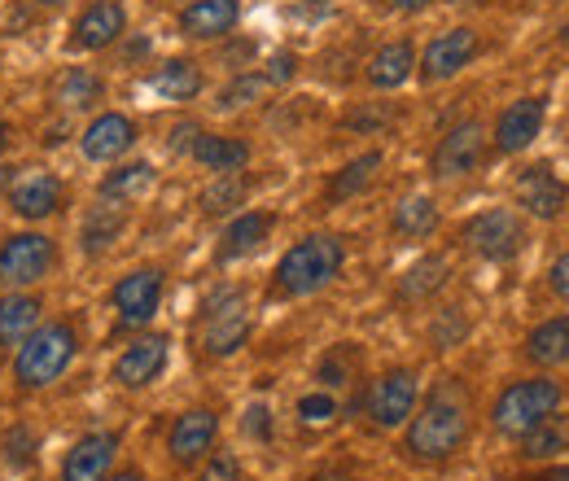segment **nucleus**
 <instances>
[{"mask_svg":"<svg viewBox=\"0 0 569 481\" xmlns=\"http://www.w3.org/2000/svg\"><path fill=\"white\" fill-rule=\"evenodd\" d=\"M377 171H381V149H368V153H359V158H351L333 180H329V202L338 207V202H351V198H359L372 180H377Z\"/></svg>","mask_w":569,"mask_h":481,"instance_id":"c85d7f7f","label":"nucleus"},{"mask_svg":"<svg viewBox=\"0 0 569 481\" xmlns=\"http://www.w3.org/2000/svg\"><path fill=\"white\" fill-rule=\"evenodd\" d=\"M465 329H469V324H465V315H460L456 307H447V311L433 320V345H442V350H447V345H456L460 338H465Z\"/></svg>","mask_w":569,"mask_h":481,"instance_id":"ea45409f","label":"nucleus"},{"mask_svg":"<svg viewBox=\"0 0 569 481\" xmlns=\"http://www.w3.org/2000/svg\"><path fill=\"white\" fill-rule=\"evenodd\" d=\"M412 67H417V49L408 40H395V44H381L368 62V83L372 88H403L412 79Z\"/></svg>","mask_w":569,"mask_h":481,"instance_id":"b1692460","label":"nucleus"},{"mask_svg":"<svg viewBox=\"0 0 569 481\" xmlns=\"http://www.w3.org/2000/svg\"><path fill=\"white\" fill-rule=\"evenodd\" d=\"M548 284H552V293H557V298H566V302H569V254H561V259L552 263Z\"/></svg>","mask_w":569,"mask_h":481,"instance_id":"a18cd8bd","label":"nucleus"},{"mask_svg":"<svg viewBox=\"0 0 569 481\" xmlns=\"http://www.w3.org/2000/svg\"><path fill=\"white\" fill-rule=\"evenodd\" d=\"M539 128H543V101H539V97H521V101H512V106L499 114L496 149L499 153H521L526 144H535Z\"/></svg>","mask_w":569,"mask_h":481,"instance_id":"6ab92c4d","label":"nucleus"},{"mask_svg":"<svg viewBox=\"0 0 569 481\" xmlns=\"http://www.w3.org/2000/svg\"><path fill=\"white\" fill-rule=\"evenodd\" d=\"M447 275H451V263L442 254L417 259L408 272L399 275V302H426V298H433L447 284Z\"/></svg>","mask_w":569,"mask_h":481,"instance_id":"cd10ccee","label":"nucleus"},{"mask_svg":"<svg viewBox=\"0 0 569 481\" xmlns=\"http://www.w3.org/2000/svg\"><path fill=\"white\" fill-rule=\"evenodd\" d=\"M58 207H62V180L49 171H27L9 189V210L18 219H49Z\"/></svg>","mask_w":569,"mask_h":481,"instance_id":"a211bd4d","label":"nucleus"},{"mask_svg":"<svg viewBox=\"0 0 569 481\" xmlns=\"http://www.w3.org/2000/svg\"><path fill=\"white\" fill-rule=\"evenodd\" d=\"M149 184H153V167L149 162H128V167H119L101 180V198L106 202H132V198L149 193Z\"/></svg>","mask_w":569,"mask_h":481,"instance_id":"7c9ffc66","label":"nucleus"},{"mask_svg":"<svg viewBox=\"0 0 569 481\" xmlns=\"http://www.w3.org/2000/svg\"><path fill=\"white\" fill-rule=\"evenodd\" d=\"M342 263H347V245H342V237L311 232V237H302L298 245H289L284 259L277 263V293H284V298L320 293L333 275L342 272Z\"/></svg>","mask_w":569,"mask_h":481,"instance_id":"f03ea898","label":"nucleus"},{"mask_svg":"<svg viewBox=\"0 0 569 481\" xmlns=\"http://www.w3.org/2000/svg\"><path fill=\"white\" fill-rule=\"evenodd\" d=\"M110 302H114V311H119V320H123L128 329L149 324L153 311H158V302H162V272H158V268H137V272H128L114 284Z\"/></svg>","mask_w":569,"mask_h":481,"instance_id":"9d476101","label":"nucleus"},{"mask_svg":"<svg viewBox=\"0 0 569 481\" xmlns=\"http://www.w3.org/2000/svg\"><path fill=\"white\" fill-rule=\"evenodd\" d=\"M128 31V9L119 4V0H92L79 18H74V49H88V53H97V49H110L119 36Z\"/></svg>","mask_w":569,"mask_h":481,"instance_id":"ddd939ff","label":"nucleus"},{"mask_svg":"<svg viewBox=\"0 0 569 481\" xmlns=\"http://www.w3.org/2000/svg\"><path fill=\"white\" fill-rule=\"evenodd\" d=\"M214 438H219V415H214L211 408H193V412H184L176 424H171V433H167V451H171L176 464L193 469L198 460H207V451L214 447Z\"/></svg>","mask_w":569,"mask_h":481,"instance_id":"9b49d317","label":"nucleus"},{"mask_svg":"<svg viewBox=\"0 0 569 481\" xmlns=\"http://www.w3.org/2000/svg\"><path fill=\"white\" fill-rule=\"evenodd\" d=\"M482 153H487V128L478 119H465V123H456L447 137L438 140V149H433V176L438 180L473 176L482 167Z\"/></svg>","mask_w":569,"mask_h":481,"instance_id":"1a4fd4ad","label":"nucleus"},{"mask_svg":"<svg viewBox=\"0 0 569 481\" xmlns=\"http://www.w3.org/2000/svg\"><path fill=\"white\" fill-rule=\"evenodd\" d=\"M417 399H421L417 372H412V368H395V372H386V377L372 381L363 408H368V420H372L377 429H399V424L412 420Z\"/></svg>","mask_w":569,"mask_h":481,"instance_id":"6e6552de","label":"nucleus"},{"mask_svg":"<svg viewBox=\"0 0 569 481\" xmlns=\"http://www.w3.org/2000/svg\"><path fill=\"white\" fill-rule=\"evenodd\" d=\"M333 415H338V399H333L329 390L298 399V420H302V424H329Z\"/></svg>","mask_w":569,"mask_h":481,"instance_id":"e433bc0d","label":"nucleus"},{"mask_svg":"<svg viewBox=\"0 0 569 481\" xmlns=\"http://www.w3.org/2000/svg\"><path fill=\"white\" fill-rule=\"evenodd\" d=\"M561 385L548 377H530V381H512L491 408V424L503 438H526L535 424H543L548 415L561 412Z\"/></svg>","mask_w":569,"mask_h":481,"instance_id":"20e7f679","label":"nucleus"},{"mask_svg":"<svg viewBox=\"0 0 569 481\" xmlns=\"http://www.w3.org/2000/svg\"><path fill=\"white\" fill-rule=\"evenodd\" d=\"M167 354H171V342H167L162 333L137 338V342L114 359V381H119L123 390H144L149 381H158V377H162Z\"/></svg>","mask_w":569,"mask_h":481,"instance_id":"f8f14e48","label":"nucleus"},{"mask_svg":"<svg viewBox=\"0 0 569 481\" xmlns=\"http://www.w3.org/2000/svg\"><path fill=\"white\" fill-rule=\"evenodd\" d=\"M521 442V455L526 460H548V455H557V451H566L569 447V415H548L543 424H535L526 438H517Z\"/></svg>","mask_w":569,"mask_h":481,"instance_id":"c756f323","label":"nucleus"},{"mask_svg":"<svg viewBox=\"0 0 569 481\" xmlns=\"http://www.w3.org/2000/svg\"><path fill=\"white\" fill-rule=\"evenodd\" d=\"M198 481H241V460L232 451H214V455H207Z\"/></svg>","mask_w":569,"mask_h":481,"instance_id":"58836bf2","label":"nucleus"},{"mask_svg":"<svg viewBox=\"0 0 569 481\" xmlns=\"http://www.w3.org/2000/svg\"><path fill=\"white\" fill-rule=\"evenodd\" d=\"M395 119V110L390 106H377V110H356L351 119H347V128L351 132H377V128H386Z\"/></svg>","mask_w":569,"mask_h":481,"instance_id":"a19ab883","label":"nucleus"},{"mask_svg":"<svg viewBox=\"0 0 569 481\" xmlns=\"http://www.w3.org/2000/svg\"><path fill=\"white\" fill-rule=\"evenodd\" d=\"M198 137H202L198 123H176V128H171V140H167V149H171V153H193Z\"/></svg>","mask_w":569,"mask_h":481,"instance_id":"37998d69","label":"nucleus"},{"mask_svg":"<svg viewBox=\"0 0 569 481\" xmlns=\"http://www.w3.org/2000/svg\"><path fill=\"white\" fill-rule=\"evenodd\" d=\"M119 455V433H88L79 438L67 460H62V481H106Z\"/></svg>","mask_w":569,"mask_h":481,"instance_id":"4468645a","label":"nucleus"},{"mask_svg":"<svg viewBox=\"0 0 569 481\" xmlns=\"http://www.w3.org/2000/svg\"><path fill=\"white\" fill-rule=\"evenodd\" d=\"M101 92H106L101 74L74 67V70H67V74H62V83H58V106H62V110H88V106H97V101H101Z\"/></svg>","mask_w":569,"mask_h":481,"instance_id":"473e14b6","label":"nucleus"},{"mask_svg":"<svg viewBox=\"0 0 569 481\" xmlns=\"http://www.w3.org/2000/svg\"><path fill=\"white\" fill-rule=\"evenodd\" d=\"M241 18V4L237 0H193L184 13H180V31L189 40H219L237 27Z\"/></svg>","mask_w":569,"mask_h":481,"instance_id":"412c9836","label":"nucleus"},{"mask_svg":"<svg viewBox=\"0 0 569 481\" xmlns=\"http://www.w3.org/2000/svg\"><path fill=\"white\" fill-rule=\"evenodd\" d=\"M293 74H298V58H293V53H277V58L268 62V70H263L268 83H289Z\"/></svg>","mask_w":569,"mask_h":481,"instance_id":"c03bdc74","label":"nucleus"},{"mask_svg":"<svg viewBox=\"0 0 569 481\" xmlns=\"http://www.w3.org/2000/svg\"><path fill=\"white\" fill-rule=\"evenodd\" d=\"M250 338V307L241 289H214L198 320V342L211 359H228Z\"/></svg>","mask_w":569,"mask_h":481,"instance_id":"39448f33","label":"nucleus"},{"mask_svg":"<svg viewBox=\"0 0 569 481\" xmlns=\"http://www.w3.org/2000/svg\"><path fill=\"white\" fill-rule=\"evenodd\" d=\"M36 4H62V0H36Z\"/></svg>","mask_w":569,"mask_h":481,"instance_id":"603ef678","label":"nucleus"},{"mask_svg":"<svg viewBox=\"0 0 569 481\" xmlns=\"http://www.w3.org/2000/svg\"><path fill=\"white\" fill-rule=\"evenodd\" d=\"M53 263H58V245L44 232H13L0 241V289L18 293L44 280L53 272Z\"/></svg>","mask_w":569,"mask_h":481,"instance_id":"423d86ee","label":"nucleus"},{"mask_svg":"<svg viewBox=\"0 0 569 481\" xmlns=\"http://www.w3.org/2000/svg\"><path fill=\"white\" fill-rule=\"evenodd\" d=\"M473 53H478V36L469 27H451L438 40H429L426 58H421V74H426L429 83L451 79V74H460V70L473 62Z\"/></svg>","mask_w":569,"mask_h":481,"instance_id":"2eb2a0df","label":"nucleus"},{"mask_svg":"<svg viewBox=\"0 0 569 481\" xmlns=\"http://www.w3.org/2000/svg\"><path fill=\"white\" fill-rule=\"evenodd\" d=\"M347 381H351V350L338 345V350L325 354V363H320V385H325V390H338V385H347Z\"/></svg>","mask_w":569,"mask_h":481,"instance_id":"4c0bfd02","label":"nucleus"},{"mask_svg":"<svg viewBox=\"0 0 569 481\" xmlns=\"http://www.w3.org/2000/svg\"><path fill=\"white\" fill-rule=\"evenodd\" d=\"M263 88H268V79H263V74H237V79H232V83L219 92L214 110H219V114H228V110H241V106L259 101V97H263Z\"/></svg>","mask_w":569,"mask_h":481,"instance_id":"f704fd0d","label":"nucleus"},{"mask_svg":"<svg viewBox=\"0 0 569 481\" xmlns=\"http://www.w3.org/2000/svg\"><path fill=\"white\" fill-rule=\"evenodd\" d=\"M106 481H144L137 469H123V473H114V478H106Z\"/></svg>","mask_w":569,"mask_h":481,"instance_id":"8fccbe9b","label":"nucleus"},{"mask_svg":"<svg viewBox=\"0 0 569 481\" xmlns=\"http://www.w3.org/2000/svg\"><path fill=\"white\" fill-rule=\"evenodd\" d=\"M395 232L399 237H429L433 228H438V207H433V198H426V193H417V198H403L399 207H395Z\"/></svg>","mask_w":569,"mask_h":481,"instance_id":"2f4dec72","label":"nucleus"},{"mask_svg":"<svg viewBox=\"0 0 569 481\" xmlns=\"http://www.w3.org/2000/svg\"><path fill=\"white\" fill-rule=\"evenodd\" d=\"M36 329H40V298L4 293L0 298V350H18Z\"/></svg>","mask_w":569,"mask_h":481,"instance_id":"4be33fe9","label":"nucleus"},{"mask_svg":"<svg viewBox=\"0 0 569 481\" xmlns=\"http://www.w3.org/2000/svg\"><path fill=\"white\" fill-rule=\"evenodd\" d=\"M132 140H137V123L128 114H101V119H92L83 128L79 153L88 162H114V158H123L132 149Z\"/></svg>","mask_w":569,"mask_h":481,"instance_id":"dca6fc26","label":"nucleus"},{"mask_svg":"<svg viewBox=\"0 0 569 481\" xmlns=\"http://www.w3.org/2000/svg\"><path fill=\"white\" fill-rule=\"evenodd\" d=\"M465 245H469L478 259H487V263H508V259H517L521 245H526V223H521L517 210H508V207L482 210V214H473V219L465 223Z\"/></svg>","mask_w":569,"mask_h":481,"instance_id":"0eeeda50","label":"nucleus"},{"mask_svg":"<svg viewBox=\"0 0 569 481\" xmlns=\"http://www.w3.org/2000/svg\"><path fill=\"white\" fill-rule=\"evenodd\" d=\"M189 158H193V162H202L207 171L228 176V171H241V167L250 162V144H246V140H237V137H211V132H202Z\"/></svg>","mask_w":569,"mask_h":481,"instance_id":"bb28decb","label":"nucleus"},{"mask_svg":"<svg viewBox=\"0 0 569 481\" xmlns=\"http://www.w3.org/2000/svg\"><path fill=\"white\" fill-rule=\"evenodd\" d=\"M246 433L259 438V442L272 438V412H268V403H254V408L246 412Z\"/></svg>","mask_w":569,"mask_h":481,"instance_id":"79ce46f5","label":"nucleus"},{"mask_svg":"<svg viewBox=\"0 0 569 481\" xmlns=\"http://www.w3.org/2000/svg\"><path fill=\"white\" fill-rule=\"evenodd\" d=\"M74 350L79 338L67 320H53V324H40L27 342L13 350V381L22 390H44L53 381L67 377V368L74 363Z\"/></svg>","mask_w":569,"mask_h":481,"instance_id":"7ed1b4c3","label":"nucleus"},{"mask_svg":"<svg viewBox=\"0 0 569 481\" xmlns=\"http://www.w3.org/2000/svg\"><path fill=\"white\" fill-rule=\"evenodd\" d=\"M526 359L539 363V368H561V363H569V315L543 320L526 338Z\"/></svg>","mask_w":569,"mask_h":481,"instance_id":"a878e982","label":"nucleus"},{"mask_svg":"<svg viewBox=\"0 0 569 481\" xmlns=\"http://www.w3.org/2000/svg\"><path fill=\"white\" fill-rule=\"evenodd\" d=\"M272 223H277V219H272L268 210H246V214H237V219L223 228L214 259H219V263H232V259H246V254H254V250L268 241Z\"/></svg>","mask_w":569,"mask_h":481,"instance_id":"aec40b11","label":"nucleus"},{"mask_svg":"<svg viewBox=\"0 0 569 481\" xmlns=\"http://www.w3.org/2000/svg\"><path fill=\"white\" fill-rule=\"evenodd\" d=\"M4 144H9V123L0 119V153H4Z\"/></svg>","mask_w":569,"mask_h":481,"instance_id":"3c124183","label":"nucleus"},{"mask_svg":"<svg viewBox=\"0 0 569 481\" xmlns=\"http://www.w3.org/2000/svg\"><path fill=\"white\" fill-rule=\"evenodd\" d=\"M566 198L569 189L557 180V171L543 167V162L517 176V202H521L526 214H535V219H557L566 210Z\"/></svg>","mask_w":569,"mask_h":481,"instance_id":"f3484780","label":"nucleus"},{"mask_svg":"<svg viewBox=\"0 0 569 481\" xmlns=\"http://www.w3.org/2000/svg\"><path fill=\"white\" fill-rule=\"evenodd\" d=\"M123 228H128V214H123V207L119 202H97V207H88V214H83V228H79V245H83V254H106L119 237H123Z\"/></svg>","mask_w":569,"mask_h":481,"instance_id":"5701e85b","label":"nucleus"},{"mask_svg":"<svg viewBox=\"0 0 569 481\" xmlns=\"http://www.w3.org/2000/svg\"><path fill=\"white\" fill-rule=\"evenodd\" d=\"M246 193H250L246 176H241V171H228V176L214 180L211 189H202V214H223V210L241 207Z\"/></svg>","mask_w":569,"mask_h":481,"instance_id":"72a5a7b5","label":"nucleus"},{"mask_svg":"<svg viewBox=\"0 0 569 481\" xmlns=\"http://www.w3.org/2000/svg\"><path fill=\"white\" fill-rule=\"evenodd\" d=\"M311 481H347V473L342 469H325V473H316Z\"/></svg>","mask_w":569,"mask_h":481,"instance_id":"de8ad7c7","label":"nucleus"},{"mask_svg":"<svg viewBox=\"0 0 569 481\" xmlns=\"http://www.w3.org/2000/svg\"><path fill=\"white\" fill-rule=\"evenodd\" d=\"M4 460H9L13 469H27V464L36 460V433H31L27 424L4 429Z\"/></svg>","mask_w":569,"mask_h":481,"instance_id":"c9c22d12","label":"nucleus"},{"mask_svg":"<svg viewBox=\"0 0 569 481\" xmlns=\"http://www.w3.org/2000/svg\"><path fill=\"white\" fill-rule=\"evenodd\" d=\"M469 438V399H465V385L460 381H442L421 412L408 420V455L412 460H451Z\"/></svg>","mask_w":569,"mask_h":481,"instance_id":"f257e3e1","label":"nucleus"},{"mask_svg":"<svg viewBox=\"0 0 569 481\" xmlns=\"http://www.w3.org/2000/svg\"><path fill=\"white\" fill-rule=\"evenodd\" d=\"M539 481H569V464H561V469H552V473H543Z\"/></svg>","mask_w":569,"mask_h":481,"instance_id":"09e8293b","label":"nucleus"},{"mask_svg":"<svg viewBox=\"0 0 569 481\" xmlns=\"http://www.w3.org/2000/svg\"><path fill=\"white\" fill-rule=\"evenodd\" d=\"M395 9H403V13H417V9H426L429 0H390Z\"/></svg>","mask_w":569,"mask_h":481,"instance_id":"49530a36","label":"nucleus"},{"mask_svg":"<svg viewBox=\"0 0 569 481\" xmlns=\"http://www.w3.org/2000/svg\"><path fill=\"white\" fill-rule=\"evenodd\" d=\"M149 88L162 97V101H193L202 92V70L189 58H171L149 74Z\"/></svg>","mask_w":569,"mask_h":481,"instance_id":"393cba45","label":"nucleus"}]
</instances>
